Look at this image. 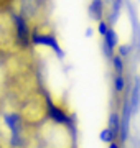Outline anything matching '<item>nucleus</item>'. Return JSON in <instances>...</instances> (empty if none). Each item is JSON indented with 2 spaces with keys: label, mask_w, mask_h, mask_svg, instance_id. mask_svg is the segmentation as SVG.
<instances>
[{
  "label": "nucleus",
  "mask_w": 140,
  "mask_h": 148,
  "mask_svg": "<svg viewBox=\"0 0 140 148\" xmlns=\"http://www.w3.org/2000/svg\"><path fill=\"white\" fill-rule=\"evenodd\" d=\"M8 7L13 12H16L18 15H22L33 30L35 25L38 28V21L43 16L46 0H10Z\"/></svg>",
  "instance_id": "f03ea898"
},
{
  "label": "nucleus",
  "mask_w": 140,
  "mask_h": 148,
  "mask_svg": "<svg viewBox=\"0 0 140 148\" xmlns=\"http://www.w3.org/2000/svg\"><path fill=\"white\" fill-rule=\"evenodd\" d=\"M132 51V45H125V43H120L117 46V54L119 56H122V58H127Z\"/></svg>",
  "instance_id": "9d476101"
},
{
  "label": "nucleus",
  "mask_w": 140,
  "mask_h": 148,
  "mask_svg": "<svg viewBox=\"0 0 140 148\" xmlns=\"http://www.w3.org/2000/svg\"><path fill=\"white\" fill-rule=\"evenodd\" d=\"M125 77L124 74H115V77H114V90L117 92V94H122L125 90Z\"/></svg>",
  "instance_id": "6e6552de"
},
{
  "label": "nucleus",
  "mask_w": 140,
  "mask_h": 148,
  "mask_svg": "<svg viewBox=\"0 0 140 148\" xmlns=\"http://www.w3.org/2000/svg\"><path fill=\"white\" fill-rule=\"evenodd\" d=\"M86 36H92V28H87L86 30Z\"/></svg>",
  "instance_id": "4468645a"
},
{
  "label": "nucleus",
  "mask_w": 140,
  "mask_h": 148,
  "mask_svg": "<svg viewBox=\"0 0 140 148\" xmlns=\"http://www.w3.org/2000/svg\"><path fill=\"white\" fill-rule=\"evenodd\" d=\"M0 53H5L7 56L22 53V48L18 45V36H16L15 21L8 5L0 7Z\"/></svg>",
  "instance_id": "f257e3e1"
},
{
  "label": "nucleus",
  "mask_w": 140,
  "mask_h": 148,
  "mask_svg": "<svg viewBox=\"0 0 140 148\" xmlns=\"http://www.w3.org/2000/svg\"><path fill=\"white\" fill-rule=\"evenodd\" d=\"M89 15L94 20H102L104 15V0H91L89 3Z\"/></svg>",
  "instance_id": "39448f33"
},
{
  "label": "nucleus",
  "mask_w": 140,
  "mask_h": 148,
  "mask_svg": "<svg viewBox=\"0 0 140 148\" xmlns=\"http://www.w3.org/2000/svg\"><path fill=\"white\" fill-rule=\"evenodd\" d=\"M8 2H10V0H0V7H5V5H8Z\"/></svg>",
  "instance_id": "ddd939ff"
},
{
  "label": "nucleus",
  "mask_w": 140,
  "mask_h": 148,
  "mask_svg": "<svg viewBox=\"0 0 140 148\" xmlns=\"http://www.w3.org/2000/svg\"><path fill=\"white\" fill-rule=\"evenodd\" d=\"M99 138H101V142L107 143V145H110L112 142H117V135H115V133H114V130H110L109 127H106V128H102V130H101Z\"/></svg>",
  "instance_id": "0eeeda50"
},
{
  "label": "nucleus",
  "mask_w": 140,
  "mask_h": 148,
  "mask_svg": "<svg viewBox=\"0 0 140 148\" xmlns=\"http://www.w3.org/2000/svg\"><path fill=\"white\" fill-rule=\"evenodd\" d=\"M97 32H99V35L106 36V35H107V32H109V25L104 20H101V21H99V25H97Z\"/></svg>",
  "instance_id": "9b49d317"
},
{
  "label": "nucleus",
  "mask_w": 140,
  "mask_h": 148,
  "mask_svg": "<svg viewBox=\"0 0 140 148\" xmlns=\"http://www.w3.org/2000/svg\"><path fill=\"white\" fill-rule=\"evenodd\" d=\"M132 97H130V109H132V114H137L140 107V79L137 77L134 84V89H132Z\"/></svg>",
  "instance_id": "20e7f679"
},
{
  "label": "nucleus",
  "mask_w": 140,
  "mask_h": 148,
  "mask_svg": "<svg viewBox=\"0 0 140 148\" xmlns=\"http://www.w3.org/2000/svg\"><path fill=\"white\" fill-rule=\"evenodd\" d=\"M112 66H114V71H115V74H124L125 64H124V58H122V56L115 54V56L112 58Z\"/></svg>",
  "instance_id": "1a4fd4ad"
},
{
  "label": "nucleus",
  "mask_w": 140,
  "mask_h": 148,
  "mask_svg": "<svg viewBox=\"0 0 140 148\" xmlns=\"http://www.w3.org/2000/svg\"><path fill=\"white\" fill-rule=\"evenodd\" d=\"M32 43L33 45H45L49 46L54 53L58 54V58L65 56V51L61 49V46L58 45V40L51 35V33H43L40 28H33L32 30Z\"/></svg>",
  "instance_id": "7ed1b4c3"
},
{
  "label": "nucleus",
  "mask_w": 140,
  "mask_h": 148,
  "mask_svg": "<svg viewBox=\"0 0 140 148\" xmlns=\"http://www.w3.org/2000/svg\"><path fill=\"white\" fill-rule=\"evenodd\" d=\"M107 127L110 130H114V133L120 137V127H122V120H120V114L119 112H112L110 115H109V123Z\"/></svg>",
  "instance_id": "423d86ee"
},
{
  "label": "nucleus",
  "mask_w": 140,
  "mask_h": 148,
  "mask_svg": "<svg viewBox=\"0 0 140 148\" xmlns=\"http://www.w3.org/2000/svg\"><path fill=\"white\" fill-rule=\"evenodd\" d=\"M107 148H120V143H119V142H112L110 145H107Z\"/></svg>",
  "instance_id": "f8f14e48"
}]
</instances>
